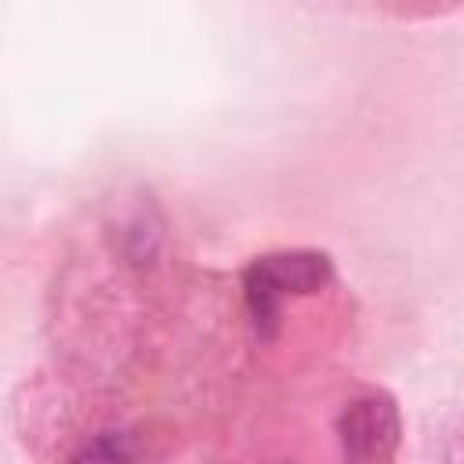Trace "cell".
<instances>
[{
  "label": "cell",
  "mask_w": 464,
  "mask_h": 464,
  "mask_svg": "<svg viewBox=\"0 0 464 464\" xmlns=\"http://www.w3.org/2000/svg\"><path fill=\"white\" fill-rule=\"evenodd\" d=\"M69 464H130V442L120 431H102L83 442Z\"/></svg>",
  "instance_id": "cell-3"
},
{
  "label": "cell",
  "mask_w": 464,
  "mask_h": 464,
  "mask_svg": "<svg viewBox=\"0 0 464 464\" xmlns=\"http://www.w3.org/2000/svg\"><path fill=\"white\" fill-rule=\"evenodd\" d=\"M330 279V257L294 250V254H268L257 257L246 268V304L254 315L257 334H272V323L279 315V301L286 294H312L326 286Z\"/></svg>",
  "instance_id": "cell-1"
},
{
  "label": "cell",
  "mask_w": 464,
  "mask_h": 464,
  "mask_svg": "<svg viewBox=\"0 0 464 464\" xmlns=\"http://www.w3.org/2000/svg\"><path fill=\"white\" fill-rule=\"evenodd\" d=\"M399 413L388 399H359L341 417V446L348 464H377L395 450Z\"/></svg>",
  "instance_id": "cell-2"
}]
</instances>
